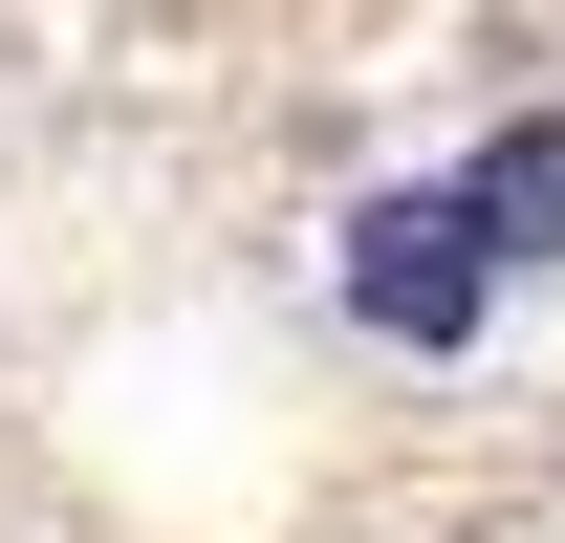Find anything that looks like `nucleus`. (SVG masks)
<instances>
[{
    "instance_id": "obj_2",
    "label": "nucleus",
    "mask_w": 565,
    "mask_h": 543,
    "mask_svg": "<svg viewBox=\"0 0 565 543\" xmlns=\"http://www.w3.org/2000/svg\"><path fill=\"white\" fill-rule=\"evenodd\" d=\"M457 217L500 239V283H565V109H522V131L457 152Z\"/></svg>"
},
{
    "instance_id": "obj_1",
    "label": "nucleus",
    "mask_w": 565,
    "mask_h": 543,
    "mask_svg": "<svg viewBox=\"0 0 565 543\" xmlns=\"http://www.w3.org/2000/svg\"><path fill=\"white\" fill-rule=\"evenodd\" d=\"M327 305H349V348H392V370H457L522 283H500V239L457 217V174H370V196L327 217Z\"/></svg>"
}]
</instances>
